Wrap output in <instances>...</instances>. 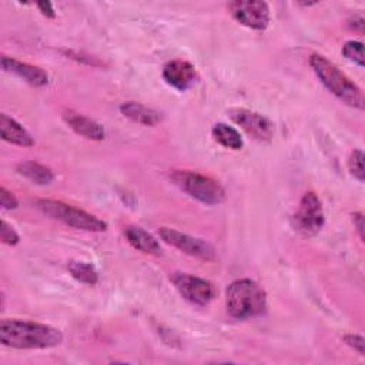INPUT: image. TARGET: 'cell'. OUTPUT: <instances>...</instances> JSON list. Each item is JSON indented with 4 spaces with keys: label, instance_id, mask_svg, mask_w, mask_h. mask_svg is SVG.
Masks as SVG:
<instances>
[{
    "label": "cell",
    "instance_id": "obj_1",
    "mask_svg": "<svg viewBox=\"0 0 365 365\" xmlns=\"http://www.w3.org/2000/svg\"><path fill=\"white\" fill-rule=\"evenodd\" d=\"M60 329L26 319H1L0 342L16 349H47L60 345Z\"/></svg>",
    "mask_w": 365,
    "mask_h": 365
},
{
    "label": "cell",
    "instance_id": "obj_2",
    "mask_svg": "<svg viewBox=\"0 0 365 365\" xmlns=\"http://www.w3.org/2000/svg\"><path fill=\"white\" fill-rule=\"evenodd\" d=\"M309 64L328 91H331L345 104L358 110H364L365 100L362 90L334 63H331L322 54L314 53L309 57Z\"/></svg>",
    "mask_w": 365,
    "mask_h": 365
},
{
    "label": "cell",
    "instance_id": "obj_3",
    "mask_svg": "<svg viewBox=\"0 0 365 365\" xmlns=\"http://www.w3.org/2000/svg\"><path fill=\"white\" fill-rule=\"evenodd\" d=\"M225 307L228 314L237 319L258 317L267 309V294L252 279H235L225 291Z\"/></svg>",
    "mask_w": 365,
    "mask_h": 365
},
{
    "label": "cell",
    "instance_id": "obj_4",
    "mask_svg": "<svg viewBox=\"0 0 365 365\" xmlns=\"http://www.w3.org/2000/svg\"><path fill=\"white\" fill-rule=\"evenodd\" d=\"M170 178L181 191L202 204L217 205L225 200L224 187L208 175L190 170H173Z\"/></svg>",
    "mask_w": 365,
    "mask_h": 365
},
{
    "label": "cell",
    "instance_id": "obj_5",
    "mask_svg": "<svg viewBox=\"0 0 365 365\" xmlns=\"http://www.w3.org/2000/svg\"><path fill=\"white\" fill-rule=\"evenodd\" d=\"M36 207L48 215L53 220H57L71 228L83 230V231H91V232H101L107 230V224L100 220L98 217L77 208L74 205L66 204L63 201L57 200H37Z\"/></svg>",
    "mask_w": 365,
    "mask_h": 365
},
{
    "label": "cell",
    "instance_id": "obj_6",
    "mask_svg": "<svg viewBox=\"0 0 365 365\" xmlns=\"http://www.w3.org/2000/svg\"><path fill=\"white\" fill-rule=\"evenodd\" d=\"M325 217L322 205L315 192H305L299 201L298 210L292 215V228L302 237L309 238L321 231L324 227Z\"/></svg>",
    "mask_w": 365,
    "mask_h": 365
},
{
    "label": "cell",
    "instance_id": "obj_7",
    "mask_svg": "<svg viewBox=\"0 0 365 365\" xmlns=\"http://www.w3.org/2000/svg\"><path fill=\"white\" fill-rule=\"evenodd\" d=\"M170 279L177 291L181 294V297L194 305L205 307L215 297L214 285L200 277L185 272H173L170 275Z\"/></svg>",
    "mask_w": 365,
    "mask_h": 365
},
{
    "label": "cell",
    "instance_id": "obj_8",
    "mask_svg": "<svg viewBox=\"0 0 365 365\" xmlns=\"http://www.w3.org/2000/svg\"><path fill=\"white\" fill-rule=\"evenodd\" d=\"M231 16L242 26L252 30H265L269 20V6L259 0H235L227 4Z\"/></svg>",
    "mask_w": 365,
    "mask_h": 365
},
{
    "label": "cell",
    "instance_id": "obj_9",
    "mask_svg": "<svg viewBox=\"0 0 365 365\" xmlns=\"http://www.w3.org/2000/svg\"><path fill=\"white\" fill-rule=\"evenodd\" d=\"M158 234L164 242L182 251L184 254H188L191 257L201 258L205 261H212L215 258L214 247L201 238L191 237L185 232H181L178 230L168 228V227H161L158 230Z\"/></svg>",
    "mask_w": 365,
    "mask_h": 365
},
{
    "label": "cell",
    "instance_id": "obj_10",
    "mask_svg": "<svg viewBox=\"0 0 365 365\" xmlns=\"http://www.w3.org/2000/svg\"><path fill=\"white\" fill-rule=\"evenodd\" d=\"M228 115L235 124L258 141H269L274 135V124L259 113L247 108H232Z\"/></svg>",
    "mask_w": 365,
    "mask_h": 365
},
{
    "label": "cell",
    "instance_id": "obj_11",
    "mask_svg": "<svg viewBox=\"0 0 365 365\" xmlns=\"http://www.w3.org/2000/svg\"><path fill=\"white\" fill-rule=\"evenodd\" d=\"M163 78L168 86L178 91H185L190 88L197 80L195 67L181 58H175L168 61L163 68Z\"/></svg>",
    "mask_w": 365,
    "mask_h": 365
},
{
    "label": "cell",
    "instance_id": "obj_12",
    "mask_svg": "<svg viewBox=\"0 0 365 365\" xmlns=\"http://www.w3.org/2000/svg\"><path fill=\"white\" fill-rule=\"evenodd\" d=\"M1 68L4 71L19 76L26 83H29L34 87H43L48 83V74L43 68H40L37 66H31L29 63L19 61L9 56H1Z\"/></svg>",
    "mask_w": 365,
    "mask_h": 365
},
{
    "label": "cell",
    "instance_id": "obj_13",
    "mask_svg": "<svg viewBox=\"0 0 365 365\" xmlns=\"http://www.w3.org/2000/svg\"><path fill=\"white\" fill-rule=\"evenodd\" d=\"M63 118H64L66 124L73 131L83 135L84 138L100 141L106 135L103 125L98 124L97 121H94L93 118L87 117V115H83V114H78V113H74V111L68 110L63 114Z\"/></svg>",
    "mask_w": 365,
    "mask_h": 365
},
{
    "label": "cell",
    "instance_id": "obj_14",
    "mask_svg": "<svg viewBox=\"0 0 365 365\" xmlns=\"http://www.w3.org/2000/svg\"><path fill=\"white\" fill-rule=\"evenodd\" d=\"M0 133L1 138L7 143L20 145V147H31L34 145V140L30 133L14 118L7 114L0 115Z\"/></svg>",
    "mask_w": 365,
    "mask_h": 365
},
{
    "label": "cell",
    "instance_id": "obj_15",
    "mask_svg": "<svg viewBox=\"0 0 365 365\" xmlns=\"http://www.w3.org/2000/svg\"><path fill=\"white\" fill-rule=\"evenodd\" d=\"M124 235L127 241L138 251L150 255H158L161 252L158 241L145 230L137 225H127L124 228Z\"/></svg>",
    "mask_w": 365,
    "mask_h": 365
},
{
    "label": "cell",
    "instance_id": "obj_16",
    "mask_svg": "<svg viewBox=\"0 0 365 365\" xmlns=\"http://www.w3.org/2000/svg\"><path fill=\"white\" fill-rule=\"evenodd\" d=\"M120 111L123 113L124 117H127L131 121L141 124V125L154 127L161 121V115L158 111L148 108V107L143 106L141 103H135V101L123 103L120 106Z\"/></svg>",
    "mask_w": 365,
    "mask_h": 365
},
{
    "label": "cell",
    "instance_id": "obj_17",
    "mask_svg": "<svg viewBox=\"0 0 365 365\" xmlns=\"http://www.w3.org/2000/svg\"><path fill=\"white\" fill-rule=\"evenodd\" d=\"M16 171L37 185H46L54 180L51 168L36 161H21L16 165Z\"/></svg>",
    "mask_w": 365,
    "mask_h": 365
},
{
    "label": "cell",
    "instance_id": "obj_18",
    "mask_svg": "<svg viewBox=\"0 0 365 365\" xmlns=\"http://www.w3.org/2000/svg\"><path fill=\"white\" fill-rule=\"evenodd\" d=\"M211 134H212L214 140L225 148L241 150L242 145H244L241 134L234 127H231L225 123L214 124V127L211 130Z\"/></svg>",
    "mask_w": 365,
    "mask_h": 365
},
{
    "label": "cell",
    "instance_id": "obj_19",
    "mask_svg": "<svg viewBox=\"0 0 365 365\" xmlns=\"http://www.w3.org/2000/svg\"><path fill=\"white\" fill-rule=\"evenodd\" d=\"M68 272L76 281L86 285H94L98 281V272L94 265L84 261H71L68 264Z\"/></svg>",
    "mask_w": 365,
    "mask_h": 365
},
{
    "label": "cell",
    "instance_id": "obj_20",
    "mask_svg": "<svg viewBox=\"0 0 365 365\" xmlns=\"http://www.w3.org/2000/svg\"><path fill=\"white\" fill-rule=\"evenodd\" d=\"M342 54L348 60L358 64L359 67H364V46L361 41H355V40L346 41L342 46Z\"/></svg>",
    "mask_w": 365,
    "mask_h": 365
},
{
    "label": "cell",
    "instance_id": "obj_21",
    "mask_svg": "<svg viewBox=\"0 0 365 365\" xmlns=\"http://www.w3.org/2000/svg\"><path fill=\"white\" fill-rule=\"evenodd\" d=\"M348 167H349V171L351 174L354 175V178H356L359 182H364V175H365V171H364V153L361 150H354L351 153V157H349V161H348Z\"/></svg>",
    "mask_w": 365,
    "mask_h": 365
},
{
    "label": "cell",
    "instance_id": "obj_22",
    "mask_svg": "<svg viewBox=\"0 0 365 365\" xmlns=\"http://www.w3.org/2000/svg\"><path fill=\"white\" fill-rule=\"evenodd\" d=\"M0 238H1V242L7 244V245H16L20 241V237L16 232V230L6 220H1Z\"/></svg>",
    "mask_w": 365,
    "mask_h": 365
},
{
    "label": "cell",
    "instance_id": "obj_23",
    "mask_svg": "<svg viewBox=\"0 0 365 365\" xmlns=\"http://www.w3.org/2000/svg\"><path fill=\"white\" fill-rule=\"evenodd\" d=\"M344 342L356 351L359 355H365V339L358 334H345L342 336Z\"/></svg>",
    "mask_w": 365,
    "mask_h": 365
},
{
    "label": "cell",
    "instance_id": "obj_24",
    "mask_svg": "<svg viewBox=\"0 0 365 365\" xmlns=\"http://www.w3.org/2000/svg\"><path fill=\"white\" fill-rule=\"evenodd\" d=\"M0 205L3 210H13V208H17L19 201L13 195V192H10L4 187H1L0 188Z\"/></svg>",
    "mask_w": 365,
    "mask_h": 365
},
{
    "label": "cell",
    "instance_id": "obj_25",
    "mask_svg": "<svg viewBox=\"0 0 365 365\" xmlns=\"http://www.w3.org/2000/svg\"><path fill=\"white\" fill-rule=\"evenodd\" d=\"M352 222H354V227L358 231V235H359L361 241H364V238H365V235H364V214L361 211L354 212L352 214Z\"/></svg>",
    "mask_w": 365,
    "mask_h": 365
},
{
    "label": "cell",
    "instance_id": "obj_26",
    "mask_svg": "<svg viewBox=\"0 0 365 365\" xmlns=\"http://www.w3.org/2000/svg\"><path fill=\"white\" fill-rule=\"evenodd\" d=\"M36 6H37L38 11H40L43 16H46V17H48V19H54V17H56L54 7H53V4H51L50 1H38V3H36Z\"/></svg>",
    "mask_w": 365,
    "mask_h": 365
},
{
    "label": "cell",
    "instance_id": "obj_27",
    "mask_svg": "<svg viewBox=\"0 0 365 365\" xmlns=\"http://www.w3.org/2000/svg\"><path fill=\"white\" fill-rule=\"evenodd\" d=\"M348 24L352 30H356L358 33H362L364 31V17L361 14L358 16H354L348 20Z\"/></svg>",
    "mask_w": 365,
    "mask_h": 365
}]
</instances>
